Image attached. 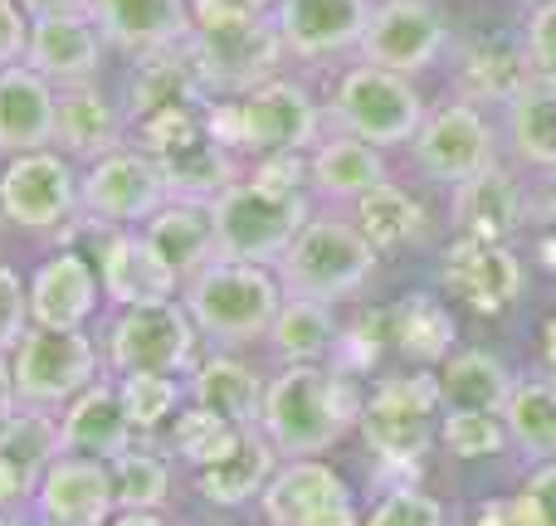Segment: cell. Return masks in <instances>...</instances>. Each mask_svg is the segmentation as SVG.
<instances>
[{
    "label": "cell",
    "mask_w": 556,
    "mask_h": 526,
    "mask_svg": "<svg viewBox=\"0 0 556 526\" xmlns=\"http://www.w3.org/2000/svg\"><path fill=\"white\" fill-rule=\"evenodd\" d=\"M0 526H29V522H15V517H0Z\"/></svg>",
    "instance_id": "58"
},
{
    "label": "cell",
    "mask_w": 556,
    "mask_h": 526,
    "mask_svg": "<svg viewBox=\"0 0 556 526\" xmlns=\"http://www.w3.org/2000/svg\"><path fill=\"white\" fill-rule=\"evenodd\" d=\"M113 502V473L93 459H54L39 483V508L49 526H103Z\"/></svg>",
    "instance_id": "23"
},
{
    "label": "cell",
    "mask_w": 556,
    "mask_h": 526,
    "mask_svg": "<svg viewBox=\"0 0 556 526\" xmlns=\"http://www.w3.org/2000/svg\"><path fill=\"white\" fill-rule=\"evenodd\" d=\"M274 526H356L352 492L323 463H293L264 492Z\"/></svg>",
    "instance_id": "21"
},
{
    "label": "cell",
    "mask_w": 556,
    "mask_h": 526,
    "mask_svg": "<svg viewBox=\"0 0 556 526\" xmlns=\"http://www.w3.org/2000/svg\"><path fill=\"white\" fill-rule=\"evenodd\" d=\"M172 201L162 166L147 152H113L103 162L88 166L84 176V210L103 224H137L152 220L162 205Z\"/></svg>",
    "instance_id": "14"
},
{
    "label": "cell",
    "mask_w": 556,
    "mask_h": 526,
    "mask_svg": "<svg viewBox=\"0 0 556 526\" xmlns=\"http://www.w3.org/2000/svg\"><path fill=\"white\" fill-rule=\"evenodd\" d=\"M508 439V424L498 414H444V444L459 459H489L503 449Z\"/></svg>",
    "instance_id": "44"
},
{
    "label": "cell",
    "mask_w": 556,
    "mask_h": 526,
    "mask_svg": "<svg viewBox=\"0 0 556 526\" xmlns=\"http://www.w3.org/2000/svg\"><path fill=\"white\" fill-rule=\"evenodd\" d=\"M532 84L528 54L503 39H469L459 49V88L469 103H503L508 107Z\"/></svg>",
    "instance_id": "31"
},
{
    "label": "cell",
    "mask_w": 556,
    "mask_h": 526,
    "mask_svg": "<svg viewBox=\"0 0 556 526\" xmlns=\"http://www.w3.org/2000/svg\"><path fill=\"white\" fill-rule=\"evenodd\" d=\"M59 137V88L29 64L0 68V156L45 152Z\"/></svg>",
    "instance_id": "20"
},
{
    "label": "cell",
    "mask_w": 556,
    "mask_h": 526,
    "mask_svg": "<svg viewBox=\"0 0 556 526\" xmlns=\"http://www.w3.org/2000/svg\"><path fill=\"white\" fill-rule=\"evenodd\" d=\"M205 127L225 146H250L260 156H278V152H303V146L317 142L323 107L293 78H269V84L250 88L235 107H211Z\"/></svg>",
    "instance_id": "5"
},
{
    "label": "cell",
    "mask_w": 556,
    "mask_h": 526,
    "mask_svg": "<svg viewBox=\"0 0 556 526\" xmlns=\"http://www.w3.org/2000/svg\"><path fill=\"white\" fill-rule=\"evenodd\" d=\"M459 526H522V522H518V508H513V502H483V508H473Z\"/></svg>",
    "instance_id": "51"
},
{
    "label": "cell",
    "mask_w": 556,
    "mask_h": 526,
    "mask_svg": "<svg viewBox=\"0 0 556 526\" xmlns=\"http://www.w3.org/2000/svg\"><path fill=\"white\" fill-rule=\"evenodd\" d=\"M371 273H376V244L356 230V220H342V215H313L303 224V234L288 244V254L278 259L283 293L317 297V303L352 297Z\"/></svg>",
    "instance_id": "4"
},
{
    "label": "cell",
    "mask_w": 556,
    "mask_h": 526,
    "mask_svg": "<svg viewBox=\"0 0 556 526\" xmlns=\"http://www.w3.org/2000/svg\"><path fill=\"white\" fill-rule=\"evenodd\" d=\"M54 449H64V434H59V424L45 420V414H15V420L0 429V463L15 473L20 492L39 478V469H49Z\"/></svg>",
    "instance_id": "40"
},
{
    "label": "cell",
    "mask_w": 556,
    "mask_h": 526,
    "mask_svg": "<svg viewBox=\"0 0 556 526\" xmlns=\"http://www.w3.org/2000/svg\"><path fill=\"white\" fill-rule=\"evenodd\" d=\"M313 185L327 195V201H362V195H371L376 185H386V162L381 152H376L371 142H362V137H327L323 146H317L313 156Z\"/></svg>",
    "instance_id": "32"
},
{
    "label": "cell",
    "mask_w": 556,
    "mask_h": 526,
    "mask_svg": "<svg viewBox=\"0 0 556 526\" xmlns=\"http://www.w3.org/2000/svg\"><path fill=\"white\" fill-rule=\"evenodd\" d=\"M269 336L288 365H317L337 351V322H332V312H327V303H317V297L288 293L274 326H269Z\"/></svg>",
    "instance_id": "34"
},
{
    "label": "cell",
    "mask_w": 556,
    "mask_h": 526,
    "mask_svg": "<svg viewBox=\"0 0 556 526\" xmlns=\"http://www.w3.org/2000/svg\"><path fill=\"white\" fill-rule=\"evenodd\" d=\"M366 526H444V508L415 488H401L366 517Z\"/></svg>",
    "instance_id": "47"
},
{
    "label": "cell",
    "mask_w": 556,
    "mask_h": 526,
    "mask_svg": "<svg viewBox=\"0 0 556 526\" xmlns=\"http://www.w3.org/2000/svg\"><path fill=\"white\" fill-rule=\"evenodd\" d=\"M522 54H528L532 84L556 88V0L532 5L528 25H522Z\"/></svg>",
    "instance_id": "45"
},
{
    "label": "cell",
    "mask_w": 556,
    "mask_h": 526,
    "mask_svg": "<svg viewBox=\"0 0 556 526\" xmlns=\"http://www.w3.org/2000/svg\"><path fill=\"white\" fill-rule=\"evenodd\" d=\"M117 395H123V410L132 420V429H156L162 420H172L176 400H181L172 375H127L117 385Z\"/></svg>",
    "instance_id": "43"
},
{
    "label": "cell",
    "mask_w": 556,
    "mask_h": 526,
    "mask_svg": "<svg viewBox=\"0 0 556 526\" xmlns=\"http://www.w3.org/2000/svg\"><path fill=\"white\" fill-rule=\"evenodd\" d=\"M15 492H20L15 473H10V469H5V463H0V508H5V502H10V498H15Z\"/></svg>",
    "instance_id": "54"
},
{
    "label": "cell",
    "mask_w": 556,
    "mask_h": 526,
    "mask_svg": "<svg viewBox=\"0 0 556 526\" xmlns=\"http://www.w3.org/2000/svg\"><path fill=\"white\" fill-rule=\"evenodd\" d=\"M508 142L528 166L556 171V88L528 84L508 103Z\"/></svg>",
    "instance_id": "38"
},
{
    "label": "cell",
    "mask_w": 556,
    "mask_h": 526,
    "mask_svg": "<svg viewBox=\"0 0 556 526\" xmlns=\"http://www.w3.org/2000/svg\"><path fill=\"white\" fill-rule=\"evenodd\" d=\"M205 107H211V84H205L191 44L137 59V74L127 84V113H132V123H147L156 113H205Z\"/></svg>",
    "instance_id": "18"
},
{
    "label": "cell",
    "mask_w": 556,
    "mask_h": 526,
    "mask_svg": "<svg viewBox=\"0 0 556 526\" xmlns=\"http://www.w3.org/2000/svg\"><path fill=\"white\" fill-rule=\"evenodd\" d=\"M391 336L410 361H450L454 356V317L430 293H410L391 312Z\"/></svg>",
    "instance_id": "39"
},
{
    "label": "cell",
    "mask_w": 556,
    "mask_h": 526,
    "mask_svg": "<svg viewBox=\"0 0 556 526\" xmlns=\"http://www.w3.org/2000/svg\"><path fill=\"white\" fill-rule=\"evenodd\" d=\"M542 220H547L552 230H556V181L547 185V195H542Z\"/></svg>",
    "instance_id": "56"
},
{
    "label": "cell",
    "mask_w": 556,
    "mask_h": 526,
    "mask_svg": "<svg viewBox=\"0 0 556 526\" xmlns=\"http://www.w3.org/2000/svg\"><path fill=\"white\" fill-rule=\"evenodd\" d=\"M366 405L356 400L352 381L323 371V365H288L264 390V434L288 459H313L332 449L352 424H362Z\"/></svg>",
    "instance_id": "2"
},
{
    "label": "cell",
    "mask_w": 556,
    "mask_h": 526,
    "mask_svg": "<svg viewBox=\"0 0 556 526\" xmlns=\"http://www.w3.org/2000/svg\"><path fill=\"white\" fill-rule=\"evenodd\" d=\"M332 117L346 137H362L371 146H405L425 127V98L405 74L376 64H356L337 78Z\"/></svg>",
    "instance_id": "6"
},
{
    "label": "cell",
    "mask_w": 556,
    "mask_h": 526,
    "mask_svg": "<svg viewBox=\"0 0 556 526\" xmlns=\"http://www.w3.org/2000/svg\"><path fill=\"white\" fill-rule=\"evenodd\" d=\"M283 307V283L264 264L211 259L201 273L186 278V312L195 332L215 346H244L274 326Z\"/></svg>",
    "instance_id": "3"
},
{
    "label": "cell",
    "mask_w": 556,
    "mask_h": 526,
    "mask_svg": "<svg viewBox=\"0 0 556 526\" xmlns=\"http://www.w3.org/2000/svg\"><path fill=\"white\" fill-rule=\"evenodd\" d=\"M88 15L103 29L108 49H123L132 59L191 44V35H195L191 0H93Z\"/></svg>",
    "instance_id": "16"
},
{
    "label": "cell",
    "mask_w": 556,
    "mask_h": 526,
    "mask_svg": "<svg viewBox=\"0 0 556 526\" xmlns=\"http://www.w3.org/2000/svg\"><path fill=\"white\" fill-rule=\"evenodd\" d=\"M103 49L108 39L93 25V15H45L29 25L25 64L35 74H45L54 88H74V84H93Z\"/></svg>",
    "instance_id": "19"
},
{
    "label": "cell",
    "mask_w": 556,
    "mask_h": 526,
    "mask_svg": "<svg viewBox=\"0 0 556 526\" xmlns=\"http://www.w3.org/2000/svg\"><path fill=\"white\" fill-rule=\"evenodd\" d=\"M522 185L513 181V171H503L498 162L483 166L479 176H469L464 185H454V224L464 240H489V244H508V234L522 230Z\"/></svg>",
    "instance_id": "25"
},
{
    "label": "cell",
    "mask_w": 556,
    "mask_h": 526,
    "mask_svg": "<svg viewBox=\"0 0 556 526\" xmlns=\"http://www.w3.org/2000/svg\"><path fill=\"white\" fill-rule=\"evenodd\" d=\"M93 307H98V273L84 254L64 249L39 264L35 283H29V317H35V326L74 332V326H84L93 317Z\"/></svg>",
    "instance_id": "24"
},
{
    "label": "cell",
    "mask_w": 556,
    "mask_h": 526,
    "mask_svg": "<svg viewBox=\"0 0 556 526\" xmlns=\"http://www.w3.org/2000/svg\"><path fill=\"white\" fill-rule=\"evenodd\" d=\"M444 15L434 0H381L362 35V59L376 68L415 78L444 54Z\"/></svg>",
    "instance_id": "12"
},
{
    "label": "cell",
    "mask_w": 556,
    "mask_h": 526,
    "mask_svg": "<svg viewBox=\"0 0 556 526\" xmlns=\"http://www.w3.org/2000/svg\"><path fill=\"white\" fill-rule=\"evenodd\" d=\"M195 10V64L211 93H250L269 84L278 59L288 54L278 35V15L264 0H191Z\"/></svg>",
    "instance_id": "1"
},
{
    "label": "cell",
    "mask_w": 556,
    "mask_h": 526,
    "mask_svg": "<svg viewBox=\"0 0 556 526\" xmlns=\"http://www.w3.org/2000/svg\"><path fill=\"white\" fill-rule=\"evenodd\" d=\"M528 5H547V0H528Z\"/></svg>",
    "instance_id": "59"
},
{
    "label": "cell",
    "mask_w": 556,
    "mask_h": 526,
    "mask_svg": "<svg viewBox=\"0 0 556 526\" xmlns=\"http://www.w3.org/2000/svg\"><path fill=\"white\" fill-rule=\"evenodd\" d=\"M513 508H518L522 526H556V459L542 463V469L522 483V492L513 498Z\"/></svg>",
    "instance_id": "48"
},
{
    "label": "cell",
    "mask_w": 556,
    "mask_h": 526,
    "mask_svg": "<svg viewBox=\"0 0 556 526\" xmlns=\"http://www.w3.org/2000/svg\"><path fill=\"white\" fill-rule=\"evenodd\" d=\"M166 463L156 453H142V449H127L113 469V488H117V502L127 512H152L166 502Z\"/></svg>",
    "instance_id": "42"
},
{
    "label": "cell",
    "mask_w": 556,
    "mask_h": 526,
    "mask_svg": "<svg viewBox=\"0 0 556 526\" xmlns=\"http://www.w3.org/2000/svg\"><path fill=\"white\" fill-rule=\"evenodd\" d=\"M307 166L298 152H278V156H260V166L250 171L254 185H264V191L274 195H293V201H303V181H307Z\"/></svg>",
    "instance_id": "49"
},
{
    "label": "cell",
    "mask_w": 556,
    "mask_h": 526,
    "mask_svg": "<svg viewBox=\"0 0 556 526\" xmlns=\"http://www.w3.org/2000/svg\"><path fill=\"white\" fill-rule=\"evenodd\" d=\"M440 410V381L430 375H395L366 400L362 434L371 453H381L391 469H415L430 453V420Z\"/></svg>",
    "instance_id": "8"
},
{
    "label": "cell",
    "mask_w": 556,
    "mask_h": 526,
    "mask_svg": "<svg viewBox=\"0 0 556 526\" xmlns=\"http://www.w3.org/2000/svg\"><path fill=\"white\" fill-rule=\"evenodd\" d=\"M415 166L440 185H464L483 166H493V127L479 113V103L459 98L425 117L420 137H415Z\"/></svg>",
    "instance_id": "13"
},
{
    "label": "cell",
    "mask_w": 556,
    "mask_h": 526,
    "mask_svg": "<svg viewBox=\"0 0 556 526\" xmlns=\"http://www.w3.org/2000/svg\"><path fill=\"white\" fill-rule=\"evenodd\" d=\"M78 201H84V185L74 181V166L54 152L10 156V166L0 171V215L29 234L59 230Z\"/></svg>",
    "instance_id": "11"
},
{
    "label": "cell",
    "mask_w": 556,
    "mask_h": 526,
    "mask_svg": "<svg viewBox=\"0 0 556 526\" xmlns=\"http://www.w3.org/2000/svg\"><path fill=\"white\" fill-rule=\"evenodd\" d=\"M503 424L528 459H556V381L513 385L508 405H503Z\"/></svg>",
    "instance_id": "36"
},
{
    "label": "cell",
    "mask_w": 556,
    "mask_h": 526,
    "mask_svg": "<svg viewBox=\"0 0 556 526\" xmlns=\"http://www.w3.org/2000/svg\"><path fill=\"white\" fill-rule=\"evenodd\" d=\"M142 234L156 244V254L181 278L201 273L211 259H220V244H215V205H205V201H166L162 210L147 220Z\"/></svg>",
    "instance_id": "26"
},
{
    "label": "cell",
    "mask_w": 556,
    "mask_h": 526,
    "mask_svg": "<svg viewBox=\"0 0 556 526\" xmlns=\"http://www.w3.org/2000/svg\"><path fill=\"white\" fill-rule=\"evenodd\" d=\"M191 395H195V405L225 414V420L240 424V429H254V420L264 414L260 381H254V371L244 361H235V356H215V361H205L191 381Z\"/></svg>",
    "instance_id": "35"
},
{
    "label": "cell",
    "mask_w": 556,
    "mask_h": 526,
    "mask_svg": "<svg viewBox=\"0 0 556 526\" xmlns=\"http://www.w3.org/2000/svg\"><path fill=\"white\" fill-rule=\"evenodd\" d=\"M113 526H162V517H152V512H127V517H117Z\"/></svg>",
    "instance_id": "55"
},
{
    "label": "cell",
    "mask_w": 556,
    "mask_h": 526,
    "mask_svg": "<svg viewBox=\"0 0 556 526\" xmlns=\"http://www.w3.org/2000/svg\"><path fill=\"white\" fill-rule=\"evenodd\" d=\"M264 5H278V0H264Z\"/></svg>",
    "instance_id": "60"
},
{
    "label": "cell",
    "mask_w": 556,
    "mask_h": 526,
    "mask_svg": "<svg viewBox=\"0 0 556 526\" xmlns=\"http://www.w3.org/2000/svg\"><path fill=\"white\" fill-rule=\"evenodd\" d=\"M371 0H278V35L293 59H337L362 49V35L371 25Z\"/></svg>",
    "instance_id": "15"
},
{
    "label": "cell",
    "mask_w": 556,
    "mask_h": 526,
    "mask_svg": "<svg viewBox=\"0 0 556 526\" xmlns=\"http://www.w3.org/2000/svg\"><path fill=\"white\" fill-rule=\"evenodd\" d=\"M352 220H356V230L376 244V249H401V244H410V240H420L425 234L420 201H415L410 191H401V185H391V181L376 185L371 195H362Z\"/></svg>",
    "instance_id": "37"
},
{
    "label": "cell",
    "mask_w": 556,
    "mask_h": 526,
    "mask_svg": "<svg viewBox=\"0 0 556 526\" xmlns=\"http://www.w3.org/2000/svg\"><path fill=\"white\" fill-rule=\"evenodd\" d=\"M59 434H64V449L93 453V459H123L132 449V420L123 410V395L108 390V385H88L68 405Z\"/></svg>",
    "instance_id": "28"
},
{
    "label": "cell",
    "mask_w": 556,
    "mask_h": 526,
    "mask_svg": "<svg viewBox=\"0 0 556 526\" xmlns=\"http://www.w3.org/2000/svg\"><path fill=\"white\" fill-rule=\"evenodd\" d=\"M152 162L162 166L172 201H205V205H215V201H220V195L235 185L230 146H225L220 137H211V127H205L195 142L172 146V152L152 156Z\"/></svg>",
    "instance_id": "30"
},
{
    "label": "cell",
    "mask_w": 556,
    "mask_h": 526,
    "mask_svg": "<svg viewBox=\"0 0 556 526\" xmlns=\"http://www.w3.org/2000/svg\"><path fill=\"white\" fill-rule=\"evenodd\" d=\"M29 322H35V317H29V293H25V283H20L15 268L0 264V356L15 351V346L25 342Z\"/></svg>",
    "instance_id": "46"
},
{
    "label": "cell",
    "mask_w": 556,
    "mask_h": 526,
    "mask_svg": "<svg viewBox=\"0 0 556 526\" xmlns=\"http://www.w3.org/2000/svg\"><path fill=\"white\" fill-rule=\"evenodd\" d=\"M15 400H20V390H15V371H10V365L0 361V429H5V424L15 420Z\"/></svg>",
    "instance_id": "53"
},
{
    "label": "cell",
    "mask_w": 556,
    "mask_h": 526,
    "mask_svg": "<svg viewBox=\"0 0 556 526\" xmlns=\"http://www.w3.org/2000/svg\"><path fill=\"white\" fill-rule=\"evenodd\" d=\"M269 473H274V444L260 439V429H240L235 449L220 463L201 469V492L215 508H240L264 488Z\"/></svg>",
    "instance_id": "33"
},
{
    "label": "cell",
    "mask_w": 556,
    "mask_h": 526,
    "mask_svg": "<svg viewBox=\"0 0 556 526\" xmlns=\"http://www.w3.org/2000/svg\"><path fill=\"white\" fill-rule=\"evenodd\" d=\"M547 375L556 381V317H552V326H547Z\"/></svg>",
    "instance_id": "57"
},
{
    "label": "cell",
    "mask_w": 556,
    "mask_h": 526,
    "mask_svg": "<svg viewBox=\"0 0 556 526\" xmlns=\"http://www.w3.org/2000/svg\"><path fill=\"white\" fill-rule=\"evenodd\" d=\"M15 371V390L29 405H59V400H78L93 385L98 371V351L84 332H54V326H29L25 342L10 356Z\"/></svg>",
    "instance_id": "10"
},
{
    "label": "cell",
    "mask_w": 556,
    "mask_h": 526,
    "mask_svg": "<svg viewBox=\"0 0 556 526\" xmlns=\"http://www.w3.org/2000/svg\"><path fill=\"white\" fill-rule=\"evenodd\" d=\"M29 10L20 0H0V68H15L25 64V49H29Z\"/></svg>",
    "instance_id": "50"
},
{
    "label": "cell",
    "mask_w": 556,
    "mask_h": 526,
    "mask_svg": "<svg viewBox=\"0 0 556 526\" xmlns=\"http://www.w3.org/2000/svg\"><path fill=\"white\" fill-rule=\"evenodd\" d=\"M108 356L123 375H181L195 361V322L186 307H123L108 336Z\"/></svg>",
    "instance_id": "9"
},
{
    "label": "cell",
    "mask_w": 556,
    "mask_h": 526,
    "mask_svg": "<svg viewBox=\"0 0 556 526\" xmlns=\"http://www.w3.org/2000/svg\"><path fill=\"white\" fill-rule=\"evenodd\" d=\"M98 264H103L108 303H117V307L172 303L176 283H181V273H176V268L156 254V244L147 240V234H132V230H113V234H108Z\"/></svg>",
    "instance_id": "22"
},
{
    "label": "cell",
    "mask_w": 556,
    "mask_h": 526,
    "mask_svg": "<svg viewBox=\"0 0 556 526\" xmlns=\"http://www.w3.org/2000/svg\"><path fill=\"white\" fill-rule=\"evenodd\" d=\"M307 224V195H274L254 181H235L230 191L215 201V244L220 259L240 264H278L288 244L303 234Z\"/></svg>",
    "instance_id": "7"
},
{
    "label": "cell",
    "mask_w": 556,
    "mask_h": 526,
    "mask_svg": "<svg viewBox=\"0 0 556 526\" xmlns=\"http://www.w3.org/2000/svg\"><path fill=\"white\" fill-rule=\"evenodd\" d=\"M64 152L84 156V162H103V156L123 152V113L98 93L93 84L59 88V137Z\"/></svg>",
    "instance_id": "27"
},
{
    "label": "cell",
    "mask_w": 556,
    "mask_h": 526,
    "mask_svg": "<svg viewBox=\"0 0 556 526\" xmlns=\"http://www.w3.org/2000/svg\"><path fill=\"white\" fill-rule=\"evenodd\" d=\"M235 439H240V424H230L225 414L205 410V405H195V410H186L181 420H176V453H181L186 463H195V469L220 463L225 453L235 449Z\"/></svg>",
    "instance_id": "41"
},
{
    "label": "cell",
    "mask_w": 556,
    "mask_h": 526,
    "mask_svg": "<svg viewBox=\"0 0 556 526\" xmlns=\"http://www.w3.org/2000/svg\"><path fill=\"white\" fill-rule=\"evenodd\" d=\"M444 287L483 317L508 312L522 293V264L508 244L464 240L459 234L450 244V254H444Z\"/></svg>",
    "instance_id": "17"
},
{
    "label": "cell",
    "mask_w": 556,
    "mask_h": 526,
    "mask_svg": "<svg viewBox=\"0 0 556 526\" xmlns=\"http://www.w3.org/2000/svg\"><path fill=\"white\" fill-rule=\"evenodd\" d=\"M513 371L489 351H454L440 371L444 414H503L513 395Z\"/></svg>",
    "instance_id": "29"
},
{
    "label": "cell",
    "mask_w": 556,
    "mask_h": 526,
    "mask_svg": "<svg viewBox=\"0 0 556 526\" xmlns=\"http://www.w3.org/2000/svg\"><path fill=\"white\" fill-rule=\"evenodd\" d=\"M29 10V20H45V15H88L93 0H20Z\"/></svg>",
    "instance_id": "52"
}]
</instances>
